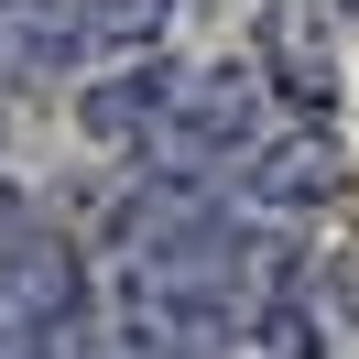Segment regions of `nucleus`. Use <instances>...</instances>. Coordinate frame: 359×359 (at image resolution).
<instances>
[{
	"label": "nucleus",
	"instance_id": "obj_4",
	"mask_svg": "<svg viewBox=\"0 0 359 359\" xmlns=\"http://www.w3.org/2000/svg\"><path fill=\"white\" fill-rule=\"evenodd\" d=\"M250 44H262V76L294 98V120H327V98H337V55H327V33H316L305 0H272Z\"/></svg>",
	"mask_w": 359,
	"mask_h": 359
},
{
	"label": "nucleus",
	"instance_id": "obj_6",
	"mask_svg": "<svg viewBox=\"0 0 359 359\" xmlns=\"http://www.w3.org/2000/svg\"><path fill=\"white\" fill-rule=\"evenodd\" d=\"M44 11H55V33H66L76 66H88V55L120 66V55H142L163 22H175V0H44Z\"/></svg>",
	"mask_w": 359,
	"mask_h": 359
},
{
	"label": "nucleus",
	"instance_id": "obj_5",
	"mask_svg": "<svg viewBox=\"0 0 359 359\" xmlns=\"http://www.w3.org/2000/svg\"><path fill=\"white\" fill-rule=\"evenodd\" d=\"M163 76H175L163 55H120V66L76 98V131H88L98 153H142V131H153V109H163Z\"/></svg>",
	"mask_w": 359,
	"mask_h": 359
},
{
	"label": "nucleus",
	"instance_id": "obj_3",
	"mask_svg": "<svg viewBox=\"0 0 359 359\" xmlns=\"http://www.w3.org/2000/svg\"><path fill=\"white\" fill-rule=\"evenodd\" d=\"M327 196H337V142L316 131V120L262 131L250 163L229 175V207H240V218H305V207H327Z\"/></svg>",
	"mask_w": 359,
	"mask_h": 359
},
{
	"label": "nucleus",
	"instance_id": "obj_7",
	"mask_svg": "<svg viewBox=\"0 0 359 359\" xmlns=\"http://www.w3.org/2000/svg\"><path fill=\"white\" fill-rule=\"evenodd\" d=\"M185 359H316V337H305V316H294L283 294H262V305H240L207 348H185Z\"/></svg>",
	"mask_w": 359,
	"mask_h": 359
},
{
	"label": "nucleus",
	"instance_id": "obj_8",
	"mask_svg": "<svg viewBox=\"0 0 359 359\" xmlns=\"http://www.w3.org/2000/svg\"><path fill=\"white\" fill-rule=\"evenodd\" d=\"M55 66H76L66 33H55V11L44 0H0V88H33V76H55Z\"/></svg>",
	"mask_w": 359,
	"mask_h": 359
},
{
	"label": "nucleus",
	"instance_id": "obj_2",
	"mask_svg": "<svg viewBox=\"0 0 359 359\" xmlns=\"http://www.w3.org/2000/svg\"><path fill=\"white\" fill-rule=\"evenodd\" d=\"M88 337V262L66 229L0 218V359H76Z\"/></svg>",
	"mask_w": 359,
	"mask_h": 359
},
{
	"label": "nucleus",
	"instance_id": "obj_1",
	"mask_svg": "<svg viewBox=\"0 0 359 359\" xmlns=\"http://www.w3.org/2000/svg\"><path fill=\"white\" fill-rule=\"evenodd\" d=\"M262 131H272L262 66L207 55V66H175V76H163V109H153V131H142V163H153V185H229Z\"/></svg>",
	"mask_w": 359,
	"mask_h": 359
}]
</instances>
